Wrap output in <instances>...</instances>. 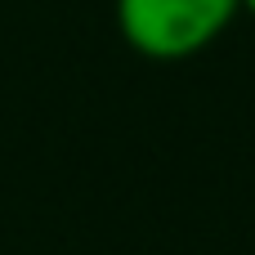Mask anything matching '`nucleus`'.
I'll return each mask as SVG.
<instances>
[{"mask_svg":"<svg viewBox=\"0 0 255 255\" xmlns=\"http://www.w3.org/2000/svg\"><path fill=\"white\" fill-rule=\"evenodd\" d=\"M238 13L242 0H117V27L126 45L157 63L202 54Z\"/></svg>","mask_w":255,"mask_h":255,"instance_id":"1","label":"nucleus"},{"mask_svg":"<svg viewBox=\"0 0 255 255\" xmlns=\"http://www.w3.org/2000/svg\"><path fill=\"white\" fill-rule=\"evenodd\" d=\"M242 9H247V13H251V18H255V0H242Z\"/></svg>","mask_w":255,"mask_h":255,"instance_id":"2","label":"nucleus"}]
</instances>
